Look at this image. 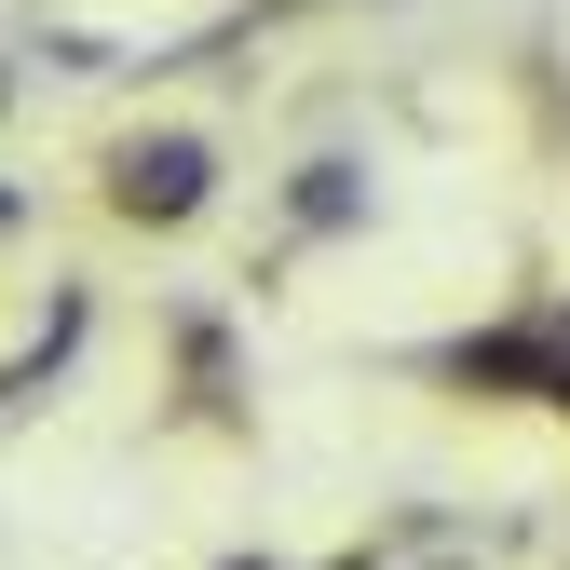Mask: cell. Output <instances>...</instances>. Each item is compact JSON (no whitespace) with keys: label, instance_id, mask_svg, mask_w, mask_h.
<instances>
[{"label":"cell","instance_id":"1","mask_svg":"<svg viewBox=\"0 0 570 570\" xmlns=\"http://www.w3.org/2000/svg\"><path fill=\"white\" fill-rule=\"evenodd\" d=\"M96 204H109L122 232H190L204 204H218V136H190V122L122 136V150H109V177H96Z\"/></svg>","mask_w":570,"mask_h":570},{"label":"cell","instance_id":"2","mask_svg":"<svg viewBox=\"0 0 570 570\" xmlns=\"http://www.w3.org/2000/svg\"><path fill=\"white\" fill-rule=\"evenodd\" d=\"M557 353H570V326H557V313H517V326L449 340V353H435V381H449V394H489V407H517V394L543 407V394H557Z\"/></svg>","mask_w":570,"mask_h":570},{"label":"cell","instance_id":"3","mask_svg":"<svg viewBox=\"0 0 570 570\" xmlns=\"http://www.w3.org/2000/svg\"><path fill=\"white\" fill-rule=\"evenodd\" d=\"M82 326H96V299H82V285H55V313L14 340V367H0V407H41V394L68 381V353H82Z\"/></svg>","mask_w":570,"mask_h":570},{"label":"cell","instance_id":"4","mask_svg":"<svg viewBox=\"0 0 570 570\" xmlns=\"http://www.w3.org/2000/svg\"><path fill=\"white\" fill-rule=\"evenodd\" d=\"M353 218H367V177L353 164H299L285 177V232H353Z\"/></svg>","mask_w":570,"mask_h":570},{"label":"cell","instance_id":"5","mask_svg":"<svg viewBox=\"0 0 570 570\" xmlns=\"http://www.w3.org/2000/svg\"><path fill=\"white\" fill-rule=\"evenodd\" d=\"M177 367H190V407L232 421V326L218 313H177Z\"/></svg>","mask_w":570,"mask_h":570},{"label":"cell","instance_id":"6","mask_svg":"<svg viewBox=\"0 0 570 570\" xmlns=\"http://www.w3.org/2000/svg\"><path fill=\"white\" fill-rule=\"evenodd\" d=\"M218 570H381V543L367 557H218Z\"/></svg>","mask_w":570,"mask_h":570},{"label":"cell","instance_id":"7","mask_svg":"<svg viewBox=\"0 0 570 570\" xmlns=\"http://www.w3.org/2000/svg\"><path fill=\"white\" fill-rule=\"evenodd\" d=\"M557 326H570V313H557ZM543 407H557V421H570V353H557V394H543Z\"/></svg>","mask_w":570,"mask_h":570},{"label":"cell","instance_id":"8","mask_svg":"<svg viewBox=\"0 0 570 570\" xmlns=\"http://www.w3.org/2000/svg\"><path fill=\"white\" fill-rule=\"evenodd\" d=\"M14 218H28V190H0V232H14Z\"/></svg>","mask_w":570,"mask_h":570},{"label":"cell","instance_id":"9","mask_svg":"<svg viewBox=\"0 0 570 570\" xmlns=\"http://www.w3.org/2000/svg\"><path fill=\"white\" fill-rule=\"evenodd\" d=\"M0 109H14V68H0Z\"/></svg>","mask_w":570,"mask_h":570}]
</instances>
